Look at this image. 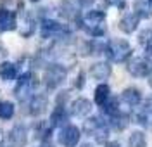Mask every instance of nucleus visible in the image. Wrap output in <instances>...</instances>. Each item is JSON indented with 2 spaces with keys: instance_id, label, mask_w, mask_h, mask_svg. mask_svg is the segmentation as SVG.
<instances>
[{
  "instance_id": "nucleus-1",
  "label": "nucleus",
  "mask_w": 152,
  "mask_h": 147,
  "mask_svg": "<svg viewBox=\"0 0 152 147\" xmlns=\"http://www.w3.org/2000/svg\"><path fill=\"white\" fill-rule=\"evenodd\" d=\"M105 56L107 59H111L113 62H124L126 57L132 56V47L130 43L123 38H114L113 42H109L105 45Z\"/></svg>"
},
{
  "instance_id": "nucleus-2",
  "label": "nucleus",
  "mask_w": 152,
  "mask_h": 147,
  "mask_svg": "<svg viewBox=\"0 0 152 147\" xmlns=\"http://www.w3.org/2000/svg\"><path fill=\"white\" fill-rule=\"evenodd\" d=\"M67 71L64 66L61 64H50L47 69H45V75H43V83L48 90H56L57 87H61L66 80Z\"/></svg>"
},
{
  "instance_id": "nucleus-3",
  "label": "nucleus",
  "mask_w": 152,
  "mask_h": 147,
  "mask_svg": "<svg viewBox=\"0 0 152 147\" xmlns=\"http://www.w3.org/2000/svg\"><path fill=\"white\" fill-rule=\"evenodd\" d=\"M126 69H128V73L133 75V76H149L152 71V66L151 62L147 61V59H142V57H133L128 61V64H126Z\"/></svg>"
},
{
  "instance_id": "nucleus-4",
  "label": "nucleus",
  "mask_w": 152,
  "mask_h": 147,
  "mask_svg": "<svg viewBox=\"0 0 152 147\" xmlns=\"http://www.w3.org/2000/svg\"><path fill=\"white\" fill-rule=\"evenodd\" d=\"M57 140L62 147H75L80 142V130L75 125H67V127L61 128Z\"/></svg>"
},
{
  "instance_id": "nucleus-5",
  "label": "nucleus",
  "mask_w": 152,
  "mask_h": 147,
  "mask_svg": "<svg viewBox=\"0 0 152 147\" xmlns=\"http://www.w3.org/2000/svg\"><path fill=\"white\" fill-rule=\"evenodd\" d=\"M29 80H31V73H24L21 75L18 80V85H16V90H14V95L19 102H24L29 99V92H33L31 87H29Z\"/></svg>"
},
{
  "instance_id": "nucleus-6",
  "label": "nucleus",
  "mask_w": 152,
  "mask_h": 147,
  "mask_svg": "<svg viewBox=\"0 0 152 147\" xmlns=\"http://www.w3.org/2000/svg\"><path fill=\"white\" fill-rule=\"evenodd\" d=\"M18 28V14L14 10L0 9V33L14 31Z\"/></svg>"
},
{
  "instance_id": "nucleus-7",
  "label": "nucleus",
  "mask_w": 152,
  "mask_h": 147,
  "mask_svg": "<svg viewBox=\"0 0 152 147\" xmlns=\"http://www.w3.org/2000/svg\"><path fill=\"white\" fill-rule=\"evenodd\" d=\"M47 106H48V99L47 95H43V94H37V95H33L31 100H29L28 104V111L31 116H40V114H43L45 111H47Z\"/></svg>"
},
{
  "instance_id": "nucleus-8",
  "label": "nucleus",
  "mask_w": 152,
  "mask_h": 147,
  "mask_svg": "<svg viewBox=\"0 0 152 147\" xmlns=\"http://www.w3.org/2000/svg\"><path fill=\"white\" fill-rule=\"evenodd\" d=\"M92 111V102L85 97H78L71 102V114L76 118H85Z\"/></svg>"
},
{
  "instance_id": "nucleus-9",
  "label": "nucleus",
  "mask_w": 152,
  "mask_h": 147,
  "mask_svg": "<svg viewBox=\"0 0 152 147\" xmlns=\"http://www.w3.org/2000/svg\"><path fill=\"white\" fill-rule=\"evenodd\" d=\"M9 142L16 147L26 146V142H28V132H26V128L23 127V125H16L9 132Z\"/></svg>"
},
{
  "instance_id": "nucleus-10",
  "label": "nucleus",
  "mask_w": 152,
  "mask_h": 147,
  "mask_svg": "<svg viewBox=\"0 0 152 147\" xmlns=\"http://www.w3.org/2000/svg\"><path fill=\"white\" fill-rule=\"evenodd\" d=\"M67 121H69V114L66 113V109L62 108V106H57L52 111V114H50V127L64 128V127H67Z\"/></svg>"
},
{
  "instance_id": "nucleus-11",
  "label": "nucleus",
  "mask_w": 152,
  "mask_h": 147,
  "mask_svg": "<svg viewBox=\"0 0 152 147\" xmlns=\"http://www.w3.org/2000/svg\"><path fill=\"white\" fill-rule=\"evenodd\" d=\"M40 29H42V37L43 38H48V37H52V35H56V33H61L62 31V26L54 19H42V24H40Z\"/></svg>"
},
{
  "instance_id": "nucleus-12",
  "label": "nucleus",
  "mask_w": 152,
  "mask_h": 147,
  "mask_svg": "<svg viewBox=\"0 0 152 147\" xmlns=\"http://www.w3.org/2000/svg\"><path fill=\"white\" fill-rule=\"evenodd\" d=\"M138 21L140 19L135 14H124L123 18L119 19V29L123 33H126V35H130V33H133L135 29L138 28Z\"/></svg>"
},
{
  "instance_id": "nucleus-13",
  "label": "nucleus",
  "mask_w": 152,
  "mask_h": 147,
  "mask_svg": "<svg viewBox=\"0 0 152 147\" xmlns=\"http://www.w3.org/2000/svg\"><path fill=\"white\" fill-rule=\"evenodd\" d=\"M111 66H109V62H95L92 64V68H90V75L94 76L95 80H107L111 76Z\"/></svg>"
},
{
  "instance_id": "nucleus-14",
  "label": "nucleus",
  "mask_w": 152,
  "mask_h": 147,
  "mask_svg": "<svg viewBox=\"0 0 152 147\" xmlns=\"http://www.w3.org/2000/svg\"><path fill=\"white\" fill-rule=\"evenodd\" d=\"M16 76H18V64L10 61H4L0 64V78L4 81H12Z\"/></svg>"
},
{
  "instance_id": "nucleus-15",
  "label": "nucleus",
  "mask_w": 152,
  "mask_h": 147,
  "mask_svg": "<svg viewBox=\"0 0 152 147\" xmlns=\"http://www.w3.org/2000/svg\"><path fill=\"white\" fill-rule=\"evenodd\" d=\"M85 23L88 24V28H92V26H100V23L105 19V12L104 10H97V9H92L88 10L85 14Z\"/></svg>"
},
{
  "instance_id": "nucleus-16",
  "label": "nucleus",
  "mask_w": 152,
  "mask_h": 147,
  "mask_svg": "<svg viewBox=\"0 0 152 147\" xmlns=\"http://www.w3.org/2000/svg\"><path fill=\"white\" fill-rule=\"evenodd\" d=\"M121 99H123L128 106H137V104H140V100H142V92H140L138 88H133V87L126 88L123 94H121Z\"/></svg>"
},
{
  "instance_id": "nucleus-17",
  "label": "nucleus",
  "mask_w": 152,
  "mask_h": 147,
  "mask_svg": "<svg viewBox=\"0 0 152 147\" xmlns=\"http://www.w3.org/2000/svg\"><path fill=\"white\" fill-rule=\"evenodd\" d=\"M133 9H135V16L138 19H149L152 14V7L147 2H143V0H135Z\"/></svg>"
},
{
  "instance_id": "nucleus-18",
  "label": "nucleus",
  "mask_w": 152,
  "mask_h": 147,
  "mask_svg": "<svg viewBox=\"0 0 152 147\" xmlns=\"http://www.w3.org/2000/svg\"><path fill=\"white\" fill-rule=\"evenodd\" d=\"M104 125L105 123L102 121V118H99V116L88 118V119H85V123H83V132H85L86 135H95V132L100 127H104Z\"/></svg>"
},
{
  "instance_id": "nucleus-19",
  "label": "nucleus",
  "mask_w": 152,
  "mask_h": 147,
  "mask_svg": "<svg viewBox=\"0 0 152 147\" xmlns=\"http://www.w3.org/2000/svg\"><path fill=\"white\" fill-rule=\"evenodd\" d=\"M111 97V88L109 85H105V83H100L99 87L95 88V94H94V99L95 102L99 104V106H104L105 102H107V99Z\"/></svg>"
},
{
  "instance_id": "nucleus-20",
  "label": "nucleus",
  "mask_w": 152,
  "mask_h": 147,
  "mask_svg": "<svg viewBox=\"0 0 152 147\" xmlns=\"http://www.w3.org/2000/svg\"><path fill=\"white\" fill-rule=\"evenodd\" d=\"M128 123H130V118L124 113H118V114L111 116V127L114 130H118V132H123L124 128L128 127Z\"/></svg>"
},
{
  "instance_id": "nucleus-21",
  "label": "nucleus",
  "mask_w": 152,
  "mask_h": 147,
  "mask_svg": "<svg viewBox=\"0 0 152 147\" xmlns=\"http://www.w3.org/2000/svg\"><path fill=\"white\" fill-rule=\"evenodd\" d=\"M35 29H37V24H35V19H33V16L31 14H24V28L21 29V35L24 37V38H28L31 37L33 33H35Z\"/></svg>"
},
{
  "instance_id": "nucleus-22",
  "label": "nucleus",
  "mask_w": 152,
  "mask_h": 147,
  "mask_svg": "<svg viewBox=\"0 0 152 147\" xmlns=\"http://www.w3.org/2000/svg\"><path fill=\"white\" fill-rule=\"evenodd\" d=\"M16 113V106L10 100H2L0 102V118L2 119H10Z\"/></svg>"
},
{
  "instance_id": "nucleus-23",
  "label": "nucleus",
  "mask_w": 152,
  "mask_h": 147,
  "mask_svg": "<svg viewBox=\"0 0 152 147\" xmlns=\"http://www.w3.org/2000/svg\"><path fill=\"white\" fill-rule=\"evenodd\" d=\"M128 146L130 147H147V138L142 132H133L128 138Z\"/></svg>"
},
{
  "instance_id": "nucleus-24",
  "label": "nucleus",
  "mask_w": 152,
  "mask_h": 147,
  "mask_svg": "<svg viewBox=\"0 0 152 147\" xmlns=\"http://www.w3.org/2000/svg\"><path fill=\"white\" fill-rule=\"evenodd\" d=\"M102 111H104L107 116H114V114H118L119 113V100L116 97H109L107 99V102H105L104 106H102Z\"/></svg>"
},
{
  "instance_id": "nucleus-25",
  "label": "nucleus",
  "mask_w": 152,
  "mask_h": 147,
  "mask_svg": "<svg viewBox=\"0 0 152 147\" xmlns=\"http://www.w3.org/2000/svg\"><path fill=\"white\" fill-rule=\"evenodd\" d=\"M59 14H61L62 18H66V19L76 18V10H75L73 4H71L69 0H64V2H61V7H59Z\"/></svg>"
},
{
  "instance_id": "nucleus-26",
  "label": "nucleus",
  "mask_w": 152,
  "mask_h": 147,
  "mask_svg": "<svg viewBox=\"0 0 152 147\" xmlns=\"http://www.w3.org/2000/svg\"><path fill=\"white\" fill-rule=\"evenodd\" d=\"M95 140H97V144H107V137H109V128L105 127H100L97 132H95Z\"/></svg>"
},
{
  "instance_id": "nucleus-27",
  "label": "nucleus",
  "mask_w": 152,
  "mask_h": 147,
  "mask_svg": "<svg viewBox=\"0 0 152 147\" xmlns=\"http://www.w3.org/2000/svg\"><path fill=\"white\" fill-rule=\"evenodd\" d=\"M138 43H142V45H145V47L152 45V28L140 31V35H138Z\"/></svg>"
},
{
  "instance_id": "nucleus-28",
  "label": "nucleus",
  "mask_w": 152,
  "mask_h": 147,
  "mask_svg": "<svg viewBox=\"0 0 152 147\" xmlns=\"http://www.w3.org/2000/svg\"><path fill=\"white\" fill-rule=\"evenodd\" d=\"M86 31H88L94 38H102V37H104V33H105V29L102 28V26H92V28H88V26H86Z\"/></svg>"
},
{
  "instance_id": "nucleus-29",
  "label": "nucleus",
  "mask_w": 152,
  "mask_h": 147,
  "mask_svg": "<svg viewBox=\"0 0 152 147\" xmlns=\"http://www.w3.org/2000/svg\"><path fill=\"white\" fill-rule=\"evenodd\" d=\"M67 99H69V92H67V90H62L56 99L57 106H62V108H64V102H67Z\"/></svg>"
},
{
  "instance_id": "nucleus-30",
  "label": "nucleus",
  "mask_w": 152,
  "mask_h": 147,
  "mask_svg": "<svg viewBox=\"0 0 152 147\" xmlns=\"http://www.w3.org/2000/svg\"><path fill=\"white\" fill-rule=\"evenodd\" d=\"M80 54L81 56H90L92 54V42H85L80 45Z\"/></svg>"
},
{
  "instance_id": "nucleus-31",
  "label": "nucleus",
  "mask_w": 152,
  "mask_h": 147,
  "mask_svg": "<svg viewBox=\"0 0 152 147\" xmlns=\"http://www.w3.org/2000/svg\"><path fill=\"white\" fill-rule=\"evenodd\" d=\"M75 87L78 88V90H81V88L85 87V73H83V71H80V73H78L76 81H75Z\"/></svg>"
},
{
  "instance_id": "nucleus-32",
  "label": "nucleus",
  "mask_w": 152,
  "mask_h": 147,
  "mask_svg": "<svg viewBox=\"0 0 152 147\" xmlns=\"http://www.w3.org/2000/svg\"><path fill=\"white\" fill-rule=\"evenodd\" d=\"M107 4H109V5H114V7H118L119 10L126 9V0H107Z\"/></svg>"
},
{
  "instance_id": "nucleus-33",
  "label": "nucleus",
  "mask_w": 152,
  "mask_h": 147,
  "mask_svg": "<svg viewBox=\"0 0 152 147\" xmlns=\"http://www.w3.org/2000/svg\"><path fill=\"white\" fill-rule=\"evenodd\" d=\"M145 113H152V95L145 99Z\"/></svg>"
},
{
  "instance_id": "nucleus-34",
  "label": "nucleus",
  "mask_w": 152,
  "mask_h": 147,
  "mask_svg": "<svg viewBox=\"0 0 152 147\" xmlns=\"http://www.w3.org/2000/svg\"><path fill=\"white\" fill-rule=\"evenodd\" d=\"M145 56H147V59H151L152 61V45L145 47Z\"/></svg>"
},
{
  "instance_id": "nucleus-35",
  "label": "nucleus",
  "mask_w": 152,
  "mask_h": 147,
  "mask_svg": "<svg viewBox=\"0 0 152 147\" xmlns=\"http://www.w3.org/2000/svg\"><path fill=\"white\" fill-rule=\"evenodd\" d=\"M78 2H80V5H83V7H88V5L94 4V0H78Z\"/></svg>"
},
{
  "instance_id": "nucleus-36",
  "label": "nucleus",
  "mask_w": 152,
  "mask_h": 147,
  "mask_svg": "<svg viewBox=\"0 0 152 147\" xmlns=\"http://www.w3.org/2000/svg\"><path fill=\"white\" fill-rule=\"evenodd\" d=\"M105 147H121V146H119V142L113 140V142H107V144H105Z\"/></svg>"
},
{
  "instance_id": "nucleus-37",
  "label": "nucleus",
  "mask_w": 152,
  "mask_h": 147,
  "mask_svg": "<svg viewBox=\"0 0 152 147\" xmlns=\"http://www.w3.org/2000/svg\"><path fill=\"white\" fill-rule=\"evenodd\" d=\"M147 127L152 128V113H149V114H147Z\"/></svg>"
},
{
  "instance_id": "nucleus-38",
  "label": "nucleus",
  "mask_w": 152,
  "mask_h": 147,
  "mask_svg": "<svg viewBox=\"0 0 152 147\" xmlns=\"http://www.w3.org/2000/svg\"><path fill=\"white\" fill-rule=\"evenodd\" d=\"M80 147H94V144H88V142H85V144H81Z\"/></svg>"
},
{
  "instance_id": "nucleus-39",
  "label": "nucleus",
  "mask_w": 152,
  "mask_h": 147,
  "mask_svg": "<svg viewBox=\"0 0 152 147\" xmlns=\"http://www.w3.org/2000/svg\"><path fill=\"white\" fill-rule=\"evenodd\" d=\"M149 85L152 87V71H151V75H149Z\"/></svg>"
},
{
  "instance_id": "nucleus-40",
  "label": "nucleus",
  "mask_w": 152,
  "mask_h": 147,
  "mask_svg": "<svg viewBox=\"0 0 152 147\" xmlns=\"http://www.w3.org/2000/svg\"><path fill=\"white\" fill-rule=\"evenodd\" d=\"M2 135H4V132H2V128H0V140H2Z\"/></svg>"
},
{
  "instance_id": "nucleus-41",
  "label": "nucleus",
  "mask_w": 152,
  "mask_h": 147,
  "mask_svg": "<svg viewBox=\"0 0 152 147\" xmlns=\"http://www.w3.org/2000/svg\"><path fill=\"white\" fill-rule=\"evenodd\" d=\"M149 5H151V7H152V0H149Z\"/></svg>"
},
{
  "instance_id": "nucleus-42",
  "label": "nucleus",
  "mask_w": 152,
  "mask_h": 147,
  "mask_svg": "<svg viewBox=\"0 0 152 147\" xmlns=\"http://www.w3.org/2000/svg\"><path fill=\"white\" fill-rule=\"evenodd\" d=\"M31 2H40V0H31Z\"/></svg>"
}]
</instances>
